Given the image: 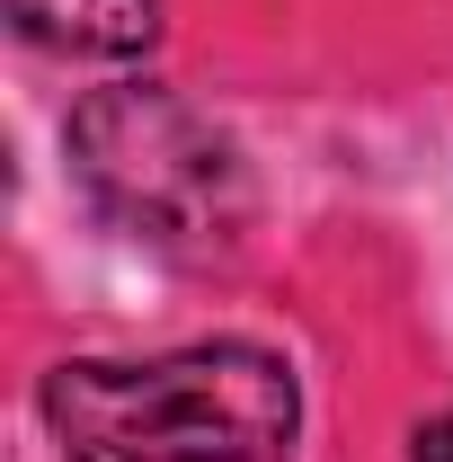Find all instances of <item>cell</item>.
Wrapping results in <instances>:
<instances>
[{
	"label": "cell",
	"mask_w": 453,
	"mask_h": 462,
	"mask_svg": "<svg viewBox=\"0 0 453 462\" xmlns=\"http://www.w3.org/2000/svg\"><path fill=\"white\" fill-rule=\"evenodd\" d=\"M418 462H453V418H427L418 427Z\"/></svg>",
	"instance_id": "277c9868"
},
{
	"label": "cell",
	"mask_w": 453,
	"mask_h": 462,
	"mask_svg": "<svg viewBox=\"0 0 453 462\" xmlns=\"http://www.w3.org/2000/svg\"><path fill=\"white\" fill-rule=\"evenodd\" d=\"M27 45H54L80 62H134L161 36V0H9Z\"/></svg>",
	"instance_id": "3957f363"
},
{
	"label": "cell",
	"mask_w": 453,
	"mask_h": 462,
	"mask_svg": "<svg viewBox=\"0 0 453 462\" xmlns=\"http://www.w3.org/2000/svg\"><path fill=\"white\" fill-rule=\"evenodd\" d=\"M71 170L107 223H125L152 249H178V258L231 249L249 223V170H240L231 134L152 80H116L71 107Z\"/></svg>",
	"instance_id": "7a4b0ae2"
},
{
	"label": "cell",
	"mask_w": 453,
	"mask_h": 462,
	"mask_svg": "<svg viewBox=\"0 0 453 462\" xmlns=\"http://www.w3.org/2000/svg\"><path fill=\"white\" fill-rule=\"evenodd\" d=\"M45 427L62 462H276L302 392L267 346H178L152 365H54Z\"/></svg>",
	"instance_id": "6da1fadb"
}]
</instances>
